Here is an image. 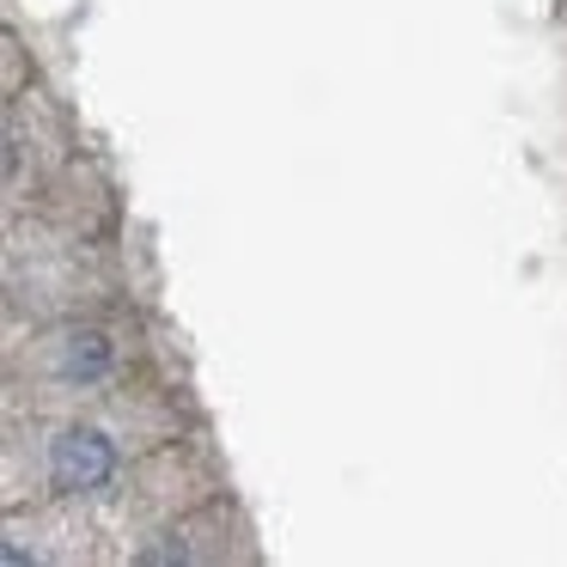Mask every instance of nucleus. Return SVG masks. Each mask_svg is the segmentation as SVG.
<instances>
[{"label": "nucleus", "instance_id": "1", "mask_svg": "<svg viewBox=\"0 0 567 567\" xmlns=\"http://www.w3.org/2000/svg\"><path fill=\"white\" fill-rule=\"evenodd\" d=\"M116 476V445L99 427H68L50 445V482L62 494H92Z\"/></svg>", "mask_w": 567, "mask_h": 567}, {"label": "nucleus", "instance_id": "2", "mask_svg": "<svg viewBox=\"0 0 567 567\" xmlns=\"http://www.w3.org/2000/svg\"><path fill=\"white\" fill-rule=\"evenodd\" d=\"M104 367H111L104 336H74V348H68V372H74V379H99Z\"/></svg>", "mask_w": 567, "mask_h": 567}]
</instances>
